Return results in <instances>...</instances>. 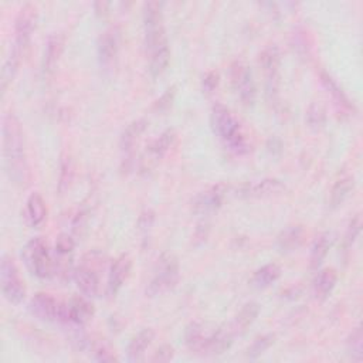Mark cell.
<instances>
[{"label": "cell", "instance_id": "7a4b0ae2", "mask_svg": "<svg viewBox=\"0 0 363 363\" xmlns=\"http://www.w3.org/2000/svg\"><path fill=\"white\" fill-rule=\"evenodd\" d=\"M210 125L216 136L234 153H246L248 151L247 141L241 131V125L234 114L223 104L216 103L210 113Z\"/></svg>", "mask_w": 363, "mask_h": 363}, {"label": "cell", "instance_id": "d6a6232c", "mask_svg": "<svg viewBox=\"0 0 363 363\" xmlns=\"http://www.w3.org/2000/svg\"><path fill=\"white\" fill-rule=\"evenodd\" d=\"M274 342H276V335H272V333H267V335L258 336L251 343V346L248 348L247 357L251 359V360L260 357L262 353H265L267 349H269L272 345H274Z\"/></svg>", "mask_w": 363, "mask_h": 363}, {"label": "cell", "instance_id": "8d00e7d4", "mask_svg": "<svg viewBox=\"0 0 363 363\" xmlns=\"http://www.w3.org/2000/svg\"><path fill=\"white\" fill-rule=\"evenodd\" d=\"M94 352V360L97 362H114L118 360L117 356L114 355V352H111V349L106 345H97L93 348Z\"/></svg>", "mask_w": 363, "mask_h": 363}, {"label": "cell", "instance_id": "4fadbf2b", "mask_svg": "<svg viewBox=\"0 0 363 363\" xmlns=\"http://www.w3.org/2000/svg\"><path fill=\"white\" fill-rule=\"evenodd\" d=\"M132 268V260L128 254H121L115 261L111 264L108 283H107V295L114 298L121 288L124 287L125 281L128 280Z\"/></svg>", "mask_w": 363, "mask_h": 363}, {"label": "cell", "instance_id": "74e56055", "mask_svg": "<svg viewBox=\"0 0 363 363\" xmlns=\"http://www.w3.org/2000/svg\"><path fill=\"white\" fill-rule=\"evenodd\" d=\"M220 81V75L217 71H209L205 77H203V93L205 94H212L213 91L217 88Z\"/></svg>", "mask_w": 363, "mask_h": 363}, {"label": "cell", "instance_id": "ba28073f", "mask_svg": "<svg viewBox=\"0 0 363 363\" xmlns=\"http://www.w3.org/2000/svg\"><path fill=\"white\" fill-rule=\"evenodd\" d=\"M231 82L243 106L253 107L257 98V87L251 68L241 61L234 63L231 67Z\"/></svg>", "mask_w": 363, "mask_h": 363}, {"label": "cell", "instance_id": "f1b7e54d", "mask_svg": "<svg viewBox=\"0 0 363 363\" xmlns=\"http://www.w3.org/2000/svg\"><path fill=\"white\" fill-rule=\"evenodd\" d=\"M260 304L255 302V301H250L247 302L241 310L240 312L237 314L236 319H234V324L231 325V328L234 329L236 333H240V332H244L248 326H251L254 324V321L257 319L258 314H260Z\"/></svg>", "mask_w": 363, "mask_h": 363}, {"label": "cell", "instance_id": "60d3db41", "mask_svg": "<svg viewBox=\"0 0 363 363\" xmlns=\"http://www.w3.org/2000/svg\"><path fill=\"white\" fill-rule=\"evenodd\" d=\"M174 96H176V87L173 85V87L167 88L166 93L156 101V108H158L159 111L167 110V108L172 106V103H173V100H174Z\"/></svg>", "mask_w": 363, "mask_h": 363}, {"label": "cell", "instance_id": "f35d334b", "mask_svg": "<svg viewBox=\"0 0 363 363\" xmlns=\"http://www.w3.org/2000/svg\"><path fill=\"white\" fill-rule=\"evenodd\" d=\"M174 356V349L170 345H162L156 349V352L152 356V362H169Z\"/></svg>", "mask_w": 363, "mask_h": 363}, {"label": "cell", "instance_id": "4316f807", "mask_svg": "<svg viewBox=\"0 0 363 363\" xmlns=\"http://www.w3.org/2000/svg\"><path fill=\"white\" fill-rule=\"evenodd\" d=\"M331 244H332V237L329 233H322L314 240L311 247V255H310V267L312 269H318L321 267L325 257L328 255Z\"/></svg>", "mask_w": 363, "mask_h": 363}, {"label": "cell", "instance_id": "277c9868", "mask_svg": "<svg viewBox=\"0 0 363 363\" xmlns=\"http://www.w3.org/2000/svg\"><path fill=\"white\" fill-rule=\"evenodd\" d=\"M179 280V262L172 254H163L156 264L155 274L146 287V295L153 298L172 290Z\"/></svg>", "mask_w": 363, "mask_h": 363}, {"label": "cell", "instance_id": "f546056e", "mask_svg": "<svg viewBox=\"0 0 363 363\" xmlns=\"http://www.w3.org/2000/svg\"><path fill=\"white\" fill-rule=\"evenodd\" d=\"M355 182L353 177L350 176H343L339 180H336V184L333 185L331 195H329V208L331 209H338L349 196V193L353 191Z\"/></svg>", "mask_w": 363, "mask_h": 363}, {"label": "cell", "instance_id": "30bf717a", "mask_svg": "<svg viewBox=\"0 0 363 363\" xmlns=\"http://www.w3.org/2000/svg\"><path fill=\"white\" fill-rule=\"evenodd\" d=\"M36 26V9L33 5H25L16 19L15 26V44L13 49L18 50L22 56H25L26 50L29 49L32 33Z\"/></svg>", "mask_w": 363, "mask_h": 363}, {"label": "cell", "instance_id": "8fae6325", "mask_svg": "<svg viewBox=\"0 0 363 363\" xmlns=\"http://www.w3.org/2000/svg\"><path fill=\"white\" fill-rule=\"evenodd\" d=\"M72 279L77 284V288L87 298H94L100 291V276L98 268L96 267V261L88 262L84 260L78 267L72 271Z\"/></svg>", "mask_w": 363, "mask_h": 363}, {"label": "cell", "instance_id": "d590c367", "mask_svg": "<svg viewBox=\"0 0 363 363\" xmlns=\"http://www.w3.org/2000/svg\"><path fill=\"white\" fill-rule=\"evenodd\" d=\"M325 120H326V115H325L324 107L317 103L311 104L307 111V121H308L310 127L318 129L325 124Z\"/></svg>", "mask_w": 363, "mask_h": 363}, {"label": "cell", "instance_id": "9c48e42d", "mask_svg": "<svg viewBox=\"0 0 363 363\" xmlns=\"http://www.w3.org/2000/svg\"><path fill=\"white\" fill-rule=\"evenodd\" d=\"M29 308L36 318L44 322H65V302L57 301L50 294H36Z\"/></svg>", "mask_w": 363, "mask_h": 363}, {"label": "cell", "instance_id": "5b68a950", "mask_svg": "<svg viewBox=\"0 0 363 363\" xmlns=\"http://www.w3.org/2000/svg\"><path fill=\"white\" fill-rule=\"evenodd\" d=\"M0 286H2V294L8 302L19 305L26 297V287L20 279L19 269L12 260V257L4 254L0 261Z\"/></svg>", "mask_w": 363, "mask_h": 363}, {"label": "cell", "instance_id": "4dcf8cb0", "mask_svg": "<svg viewBox=\"0 0 363 363\" xmlns=\"http://www.w3.org/2000/svg\"><path fill=\"white\" fill-rule=\"evenodd\" d=\"M321 79H322V84L325 85V88L332 94L333 100H335L340 107H343V108L348 110V111H355L353 104L349 101L348 96L343 93V89L339 87V84H338L326 71H322V72H321Z\"/></svg>", "mask_w": 363, "mask_h": 363}, {"label": "cell", "instance_id": "6da1fadb", "mask_svg": "<svg viewBox=\"0 0 363 363\" xmlns=\"http://www.w3.org/2000/svg\"><path fill=\"white\" fill-rule=\"evenodd\" d=\"M4 165L13 185L25 188L29 182V162L25 148V135L19 118L9 113L4 117Z\"/></svg>", "mask_w": 363, "mask_h": 363}, {"label": "cell", "instance_id": "8992f818", "mask_svg": "<svg viewBox=\"0 0 363 363\" xmlns=\"http://www.w3.org/2000/svg\"><path fill=\"white\" fill-rule=\"evenodd\" d=\"M144 32H145V44L149 53L158 49L159 46L167 43L165 23H163V9L160 2L145 4Z\"/></svg>", "mask_w": 363, "mask_h": 363}, {"label": "cell", "instance_id": "ab89813d", "mask_svg": "<svg viewBox=\"0 0 363 363\" xmlns=\"http://www.w3.org/2000/svg\"><path fill=\"white\" fill-rule=\"evenodd\" d=\"M71 174H72V170H71V165L70 162H64L61 165V172H60V184H58V191L63 193L68 189V185H70V180H71Z\"/></svg>", "mask_w": 363, "mask_h": 363}, {"label": "cell", "instance_id": "83f0119b", "mask_svg": "<svg viewBox=\"0 0 363 363\" xmlns=\"http://www.w3.org/2000/svg\"><path fill=\"white\" fill-rule=\"evenodd\" d=\"M149 57H151V64H149L151 75L153 78H158L166 71V68L169 65V61H170L169 43H165V44L159 46L158 49L152 50L149 53Z\"/></svg>", "mask_w": 363, "mask_h": 363}, {"label": "cell", "instance_id": "7c38bea8", "mask_svg": "<svg viewBox=\"0 0 363 363\" xmlns=\"http://www.w3.org/2000/svg\"><path fill=\"white\" fill-rule=\"evenodd\" d=\"M229 191L230 188L226 184H219L199 193L192 203L193 213L199 216H208L217 212L223 206Z\"/></svg>", "mask_w": 363, "mask_h": 363}, {"label": "cell", "instance_id": "836d02e7", "mask_svg": "<svg viewBox=\"0 0 363 363\" xmlns=\"http://www.w3.org/2000/svg\"><path fill=\"white\" fill-rule=\"evenodd\" d=\"M360 227H362L360 216L356 215V216L350 220V223H349V226H348V230H346V233H345V237H343L342 250H343L345 253H348V251L353 247V244H355V241H356V238H357V236H359V233H360Z\"/></svg>", "mask_w": 363, "mask_h": 363}, {"label": "cell", "instance_id": "2e32d148", "mask_svg": "<svg viewBox=\"0 0 363 363\" xmlns=\"http://www.w3.org/2000/svg\"><path fill=\"white\" fill-rule=\"evenodd\" d=\"M75 248V241L70 234H60L56 241V257H54V265H56V274L67 276L74 269L72 265V254Z\"/></svg>", "mask_w": 363, "mask_h": 363}, {"label": "cell", "instance_id": "3957f363", "mask_svg": "<svg viewBox=\"0 0 363 363\" xmlns=\"http://www.w3.org/2000/svg\"><path fill=\"white\" fill-rule=\"evenodd\" d=\"M22 258L32 274L40 280H49L56 276L54 257L44 237L29 240L22 251Z\"/></svg>", "mask_w": 363, "mask_h": 363}, {"label": "cell", "instance_id": "9a60e30c", "mask_svg": "<svg viewBox=\"0 0 363 363\" xmlns=\"http://www.w3.org/2000/svg\"><path fill=\"white\" fill-rule=\"evenodd\" d=\"M176 131L174 129H166L162 132L152 144L148 146L145 158L142 159V167L144 170L152 169L159 160L169 152V149L173 146L176 141Z\"/></svg>", "mask_w": 363, "mask_h": 363}, {"label": "cell", "instance_id": "1f68e13d", "mask_svg": "<svg viewBox=\"0 0 363 363\" xmlns=\"http://www.w3.org/2000/svg\"><path fill=\"white\" fill-rule=\"evenodd\" d=\"M22 54L12 49L11 50V54L8 56V58L5 60V64H4V70H2V93L5 94L6 89L9 87V84L13 81V78L16 77L18 74V70H19V65H20V61H22Z\"/></svg>", "mask_w": 363, "mask_h": 363}, {"label": "cell", "instance_id": "52a82bcc", "mask_svg": "<svg viewBox=\"0 0 363 363\" xmlns=\"http://www.w3.org/2000/svg\"><path fill=\"white\" fill-rule=\"evenodd\" d=\"M280 51L277 46H268L260 54V64L265 77V96L269 103H277L280 93Z\"/></svg>", "mask_w": 363, "mask_h": 363}, {"label": "cell", "instance_id": "cb8c5ba5", "mask_svg": "<svg viewBox=\"0 0 363 363\" xmlns=\"http://www.w3.org/2000/svg\"><path fill=\"white\" fill-rule=\"evenodd\" d=\"M304 237L305 231L301 226H290L279 234L276 246L280 253H293L301 247Z\"/></svg>", "mask_w": 363, "mask_h": 363}, {"label": "cell", "instance_id": "ac0fdd59", "mask_svg": "<svg viewBox=\"0 0 363 363\" xmlns=\"http://www.w3.org/2000/svg\"><path fill=\"white\" fill-rule=\"evenodd\" d=\"M94 317V305L87 297H74L65 302V322L74 325H85Z\"/></svg>", "mask_w": 363, "mask_h": 363}, {"label": "cell", "instance_id": "484cf974", "mask_svg": "<svg viewBox=\"0 0 363 363\" xmlns=\"http://www.w3.org/2000/svg\"><path fill=\"white\" fill-rule=\"evenodd\" d=\"M280 277H281L280 265H277L274 262H269V264L262 265L261 268H258L254 272L251 277V286L262 290V288H267L274 284Z\"/></svg>", "mask_w": 363, "mask_h": 363}, {"label": "cell", "instance_id": "7402d4cb", "mask_svg": "<svg viewBox=\"0 0 363 363\" xmlns=\"http://www.w3.org/2000/svg\"><path fill=\"white\" fill-rule=\"evenodd\" d=\"M155 331L152 328H145L139 331L129 342L127 348V359L129 362H138L144 357L146 349L152 345L155 339Z\"/></svg>", "mask_w": 363, "mask_h": 363}, {"label": "cell", "instance_id": "7bdbcfd3", "mask_svg": "<svg viewBox=\"0 0 363 363\" xmlns=\"http://www.w3.org/2000/svg\"><path fill=\"white\" fill-rule=\"evenodd\" d=\"M153 220H155V213L152 210L144 212L139 217V229L145 231L151 230V227L153 226Z\"/></svg>", "mask_w": 363, "mask_h": 363}, {"label": "cell", "instance_id": "e0dca14e", "mask_svg": "<svg viewBox=\"0 0 363 363\" xmlns=\"http://www.w3.org/2000/svg\"><path fill=\"white\" fill-rule=\"evenodd\" d=\"M120 50V33L117 29H110L104 32L97 44V51H98V60L101 67L110 68L118 56Z\"/></svg>", "mask_w": 363, "mask_h": 363}, {"label": "cell", "instance_id": "5bb4252c", "mask_svg": "<svg viewBox=\"0 0 363 363\" xmlns=\"http://www.w3.org/2000/svg\"><path fill=\"white\" fill-rule=\"evenodd\" d=\"M286 185L280 179H262L253 184H246L237 189L240 198H269L284 192Z\"/></svg>", "mask_w": 363, "mask_h": 363}, {"label": "cell", "instance_id": "b9f144b4", "mask_svg": "<svg viewBox=\"0 0 363 363\" xmlns=\"http://www.w3.org/2000/svg\"><path fill=\"white\" fill-rule=\"evenodd\" d=\"M88 216H89V212H88L87 209H82V210L78 212V215L75 216L74 223H72V230H74V233H77V234L81 236V231L87 229Z\"/></svg>", "mask_w": 363, "mask_h": 363}, {"label": "cell", "instance_id": "d4e9b609", "mask_svg": "<svg viewBox=\"0 0 363 363\" xmlns=\"http://www.w3.org/2000/svg\"><path fill=\"white\" fill-rule=\"evenodd\" d=\"M148 128V121L146 120H135L132 121L121 134L120 138V146L122 149V152L125 153H131L132 149L135 148V145L138 144V141L141 139L142 134L146 131Z\"/></svg>", "mask_w": 363, "mask_h": 363}, {"label": "cell", "instance_id": "ffe728a7", "mask_svg": "<svg viewBox=\"0 0 363 363\" xmlns=\"http://www.w3.org/2000/svg\"><path fill=\"white\" fill-rule=\"evenodd\" d=\"M23 215H25V220H26L27 226L32 229H37L39 226H42L44 223L46 216H47V208H46V202L42 198V195L32 193L29 196Z\"/></svg>", "mask_w": 363, "mask_h": 363}, {"label": "cell", "instance_id": "d6986e66", "mask_svg": "<svg viewBox=\"0 0 363 363\" xmlns=\"http://www.w3.org/2000/svg\"><path fill=\"white\" fill-rule=\"evenodd\" d=\"M213 329H208V325L203 322H192L185 331V342L189 350L195 353L205 355L208 340Z\"/></svg>", "mask_w": 363, "mask_h": 363}, {"label": "cell", "instance_id": "44dd1931", "mask_svg": "<svg viewBox=\"0 0 363 363\" xmlns=\"http://www.w3.org/2000/svg\"><path fill=\"white\" fill-rule=\"evenodd\" d=\"M63 39L60 36H53L49 39L46 50H44V57H43V77L50 78L54 75L61 53H63Z\"/></svg>", "mask_w": 363, "mask_h": 363}, {"label": "cell", "instance_id": "603a6c76", "mask_svg": "<svg viewBox=\"0 0 363 363\" xmlns=\"http://www.w3.org/2000/svg\"><path fill=\"white\" fill-rule=\"evenodd\" d=\"M338 283V274L333 268L319 269L314 280V294L318 300L324 301L331 297Z\"/></svg>", "mask_w": 363, "mask_h": 363}, {"label": "cell", "instance_id": "e575fe53", "mask_svg": "<svg viewBox=\"0 0 363 363\" xmlns=\"http://www.w3.org/2000/svg\"><path fill=\"white\" fill-rule=\"evenodd\" d=\"M348 352L355 360H360L363 356V335L362 328L357 326L348 339Z\"/></svg>", "mask_w": 363, "mask_h": 363}]
</instances>
